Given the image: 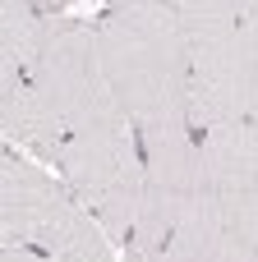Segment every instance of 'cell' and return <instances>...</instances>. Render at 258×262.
<instances>
[{"label": "cell", "instance_id": "obj_10", "mask_svg": "<svg viewBox=\"0 0 258 262\" xmlns=\"http://www.w3.org/2000/svg\"><path fill=\"white\" fill-rule=\"evenodd\" d=\"M0 262H55V258L42 253V249H14V244H5L0 249Z\"/></svg>", "mask_w": 258, "mask_h": 262}, {"label": "cell", "instance_id": "obj_5", "mask_svg": "<svg viewBox=\"0 0 258 262\" xmlns=\"http://www.w3.org/2000/svg\"><path fill=\"white\" fill-rule=\"evenodd\" d=\"M162 262H258V258L226 230V221L217 216L212 193H208V198L171 230V244H166Z\"/></svg>", "mask_w": 258, "mask_h": 262}, {"label": "cell", "instance_id": "obj_11", "mask_svg": "<svg viewBox=\"0 0 258 262\" xmlns=\"http://www.w3.org/2000/svg\"><path fill=\"white\" fill-rule=\"evenodd\" d=\"M37 5H42L46 14H69V5H74V0H37Z\"/></svg>", "mask_w": 258, "mask_h": 262}, {"label": "cell", "instance_id": "obj_3", "mask_svg": "<svg viewBox=\"0 0 258 262\" xmlns=\"http://www.w3.org/2000/svg\"><path fill=\"white\" fill-rule=\"evenodd\" d=\"M55 175L106 226L111 244L125 249V239H129V230L143 212V157H138L134 124L69 134Z\"/></svg>", "mask_w": 258, "mask_h": 262}, {"label": "cell", "instance_id": "obj_1", "mask_svg": "<svg viewBox=\"0 0 258 262\" xmlns=\"http://www.w3.org/2000/svg\"><path fill=\"white\" fill-rule=\"evenodd\" d=\"M111 124H129V115L120 111L97 64L92 18L55 14V28L32 60L28 83L18 92H0V129L9 143H23L32 161L55 170L69 134Z\"/></svg>", "mask_w": 258, "mask_h": 262}, {"label": "cell", "instance_id": "obj_2", "mask_svg": "<svg viewBox=\"0 0 258 262\" xmlns=\"http://www.w3.org/2000/svg\"><path fill=\"white\" fill-rule=\"evenodd\" d=\"M92 46L129 124L189 111V51L171 9L102 5L92 18Z\"/></svg>", "mask_w": 258, "mask_h": 262}, {"label": "cell", "instance_id": "obj_7", "mask_svg": "<svg viewBox=\"0 0 258 262\" xmlns=\"http://www.w3.org/2000/svg\"><path fill=\"white\" fill-rule=\"evenodd\" d=\"M51 258L55 262H115V244H111L106 226H102L88 207H78L74 221H69V230H65L60 244L51 249Z\"/></svg>", "mask_w": 258, "mask_h": 262}, {"label": "cell", "instance_id": "obj_12", "mask_svg": "<svg viewBox=\"0 0 258 262\" xmlns=\"http://www.w3.org/2000/svg\"><path fill=\"white\" fill-rule=\"evenodd\" d=\"M240 14H245V23H258V0H240Z\"/></svg>", "mask_w": 258, "mask_h": 262}, {"label": "cell", "instance_id": "obj_4", "mask_svg": "<svg viewBox=\"0 0 258 262\" xmlns=\"http://www.w3.org/2000/svg\"><path fill=\"white\" fill-rule=\"evenodd\" d=\"M78 207L83 203L69 193V184L51 166L5 152V161H0V235H5V244L51 253Z\"/></svg>", "mask_w": 258, "mask_h": 262}, {"label": "cell", "instance_id": "obj_6", "mask_svg": "<svg viewBox=\"0 0 258 262\" xmlns=\"http://www.w3.org/2000/svg\"><path fill=\"white\" fill-rule=\"evenodd\" d=\"M51 28L55 14H46L37 0H0V60H18L32 69Z\"/></svg>", "mask_w": 258, "mask_h": 262}, {"label": "cell", "instance_id": "obj_9", "mask_svg": "<svg viewBox=\"0 0 258 262\" xmlns=\"http://www.w3.org/2000/svg\"><path fill=\"white\" fill-rule=\"evenodd\" d=\"M245 83H249V120L258 124V23H245Z\"/></svg>", "mask_w": 258, "mask_h": 262}, {"label": "cell", "instance_id": "obj_8", "mask_svg": "<svg viewBox=\"0 0 258 262\" xmlns=\"http://www.w3.org/2000/svg\"><path fill=\"white\" fill-rule=\"evenodd\" d=\"M212 207L226 230L258 258V193H212Z\"/></svg>", "mask_w": 258, "mask_h": 262}]
</instances>
